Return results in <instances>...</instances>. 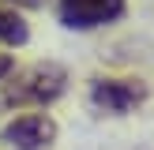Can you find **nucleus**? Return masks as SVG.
Instances as JSON below:
<instances>
[{
	"label": "nucleus",
	"instance_id": "obj_5",
	"mask_svg": "<svg viewBox=\"0 0 154 150\" xmlns=\"http://www.w3.org/2000/svg\"><path fill=\"white\" fill-rule=\"evenodd\" d=\"M30 26L15 8H0V45H26Z\"/></svg>",
	"mask_w": 154,
	"mask_h": 150
},
{
	"label": "nucleus",
	"instance_id": "obj_1",
	"mask_svg": "<svg viewBox=\"0 0 154 150\" xmlns=\"http://www.w3.org/2000/svg\"><path fill=\"white\" fill-rule=\"evenodd\" d=\"M68 90V71L53 60H38L30 68L8 71L0 79V112L19 109H45Z\"/></svg>",
	"mask_w": 154,
	"mask_h": 150
},
{
	"label": "nucleus",
	"instance_id": "obj_7",
	"mask_svg": "<svg viewBox=\"0 0 154 150\" xmlns=\"http://www.w3.org/2000/svg\"><path fill=\"white\" fill-rule=\"evenodd\" d=\"M4 4H15V8H42L45 0H4Z\"/></svg>",
	"mask_w": 154,
	"mask_h": 150
},
{
	"label": "nucleus",
	"instance_id": "obj_3",
	"mask_svg": "<svg viewBox=\"0 0 154 150\" xmlns=\"http://www.w3.org/2000/svg\"><path fill=\"white\" fill-rule=\"evenodd\" d=\"M124 0H57V15L68 30H98L124 15Z\"/></svg>",
	"mask_w": 154,
	"mask_h": 150
},
{
	"label": "nucleus",
	"instance_id": "obj_2",
	"mask_svg": "<svg viewBox=\"0 0 154 150\" xmlns=\"http://www.w3.org/2000/svg\"><path fill=\"white\" fill-rule=\"evenodd\" d=\"M0 142L11 150H49L57 142V120L49 112H23L0 128Z\"/></svg>",
	"mask_w": 154,
	"mask_h": 150
},
{
	"label": "nucleus",
	"instance_id": "obj_6",
	"mask_svg": "<svg viewBox=\"0 0 154 150\" xmlns=\"http://www.w3.org/2000/svg\"><path fill=\"white\" fill-rule=\"evenodd\" d=\"M11 68H15V60H11V56H8V52H0V79H4V75H8V71H11Z\"/></svg>",
	"mask_w": 154,
	"mask_h": 150
},
{
	"label": "nucleus",
	"instance_id": "obj_4",
	"mask_svg": "<svg viewBox=\"0 0 154 150\" xmlns=\"http://www.w3.org/2000/svg\"><path fill=\"white\" fill-rule=\"evenodd\" d=\"M147 98V86L139 79H94L90 82V105L113 116H124Z\"/></svg>",
	"mask_w": 154,
	"mask_h": 150
}]
</instances>
